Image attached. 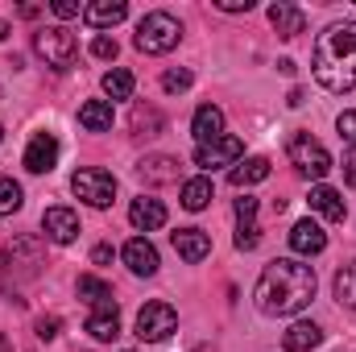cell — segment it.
Masks as SVG:
<instances>
[{
  "mask_svg": "<svg viewBox=\"0 0 356 352\" xmlns=\"http://www.w3.org/2000/svg\"><path fill=\"white\" fill-rule=\"evenodd\" d=\"M266 178H269V158H249V162H236V166H232L228 182H232V186H257V182H266Z\"/></svg>",
  "mask_w": 356,
  "mask_h": 352,
  "instance_id": "obj_23",
  "label": "cell"
},
{
  "mask_svg": "<svg viewBox=\"0 0 356 352\" xmlns=\"http://www.w3.org/2000/svg\"><path fill=\"white\" fill-rule=\"evenodd\" d=\"M311 207L323 216V220H332V224H344V216H348V203H344V195L336 191V186H311Z\"/></svg>",
  "mask_w": 356,
  "mask_h": 352,
  "instance_id": "obj_15",
  "label": "cell"
},
{
  "mask_svg": "<svg viewBox=\"0 0 356 352\" xmlns=\"http://www.w3.org/2000/svg\"><path fill=\"white\" fill-rule=\"evenodd\" d=\"M79 125H83L88 133H108V129H112V104H108V99H88V104L79 108Z\"/></svg>",
  "mask_w": 356,
  "mask_h": 352,
  "instance_id": "obj_22",
  "label": "cell"
},
{
  "mask_svg": "<svg viewBox=\"0 0 356 352\" xmlns=\"http://www.w3.org/2000/svg\"><path fill=\"white\" fill-rule=\"evenodd\" d=\"M133 71H124V67H112L108 75H104V91H108V99H129L133 95Z\"/></svg>",
  "mask_w": 356,
  "mask_h": 352,
  "instance_id": "obj_27",
  "label": "cell"
},
{
  "mask_svg": "<svg viewBox=\"0 0 356 352\" xmlns=\"http://www.w3.org/2000/svg\"><path fill=\"white\" fill-rule=\"evenodd\" d=\"M216 8H224V13H249L253 0H216Z\"/></svg>",
  "mask_w": 356,
  "mask_h": 352,
  "instance_id": "obj_38",
  "label": "cell"
},
{
  "mask_svg": "<svg viewBox=\"0 0 356 352\" xmlns=\"http://www.w3.org/2000/svg\"><path fill=\"white\" fill-rule=\"evenodd\" d=\"M241 154H245V141L224 133V137H216V141H207V145H199V150H195V166H203V170L236 166V162H241Z\"/></svg>",
  "mask_w": 356,
  "mask_h": 352,
  "instance_id": "obj_8",
  "label": "cell"
},
{
  "mask_svg": "<svg viewBox=\"0 0 356 352\" xmlns=\"http://www.w3.org/2000/svg\"><path fill=\"white\" fill-rule=\"evenodd\" d=\"M0 352H8V340H4V336H0Z\"/></svg>",
  "mask_w": 356,
  "mask_h": 352,
  "instance_id": "obj_43",
  "label": "cell"
},
{
  "mask_svg": "<svg viewBox=\"0 0 356 352\" xmlns=\"http://www.w3.org/2000/svg\"><path fill=\"white\" fill-rule=\"evenodd\" d=\"M38 336H42V340H54V336H58V315H42V319H38Z\"/></svg>",
  "mask_w": 356,
  "mask_h": 352,
  "instance_id": "obj_37",
  "label": "cell"
},
{
  "mask_svg": "<svg viewBox=\"0 0 356 352\" xmlns=\"http://www.w3.org/2000/svg\"><path fill=\"white\" fill-rule=\"evenodd\" d=\"M0 141H4V125H0Z\"/></svg>",
  "mask_w": 356,
  "mask_h": 352,
  "instance_id": "obj_44",
  "label": "cell"
},
{
  "mask_svg": "<svg viewBox=\"0 0 356 352\" xmlns=\"http://www.w3.org/2000/svg\"><path fill=\"white\" fill-rule=\"evenodd\" d=\"M75 290H79V298H88L91 307H112V286H108L104 278H91V273H83V278L75 282Z\"/></svg>",
  "mask_w": 356,
  "mask_h": 352,
  "instance_id": "obj_25",
  "label": "cell"
},
{
  "mask_svg": "<svg viewBox=\"0 0 356 352\" xmlns=\"http://www.w3.org/2000/svg\"><path fill=\"white\" fill-rule=\"evenodd\" d=\"M42 228H46V237H50L54 245H71V241L79 237V216H75L71 207H46Z\"/></svg>",
  "mask_w": 356,
  "mask_h": 352,
  "instance_id": "obj_10",
  "label": "cell"
},
{
  "mask_svg": "<svg viewBox=\"0 0 356 352\" xmlns=\"http://www.w3.org/2000/svg\"><path fill=\"white\" fill-rule=\"evenodd\" d=\"M170 241H175V253L182 257V262H191V265H199L207 253H211V237H207L203 228H178Z\"/></svg>",
  "mask_w": 356,
  "mask_h": 352,
  "instance_id": "obj_12",
  "label": "cell"
},
{
  "mask_svg": "<svg viewBox=\"0 0 356 352\" xmlns=\"http://www.w3.org/2000/svg\"><path fill=\"white\" fill-rule=\"evenodd\" d=\"M319 340H323V332H319L315 323H294V328L282 336V349L286 352H311Z\"/></svg>",
  "mask_w": 356,
  "mask_h": 352,
  "instance_id": "obj_24",
  "label": "cell"
},
{
  "mask_svg": "<svg viewBox=\"0 0 356 352\" xmlns=\"http://www.w3.org/2000/svg\"><path fill=\"white\" fill-rule=\"evenodd\" d=\"M207 203H211V178H191L182 186V207L186 211H203Z\"/></svg>",
  "mask_w": 356,
  "mask_h": 352,
  "instance_id": "obj_26",
  "label": "cell"
},
{
  "mask_svg": "<svg viewBox=\"0 0 356 352\" xmlns=\"http://www.w3.org/2000/svg\"><path fill=\"white\" fill-rule=\"evenodd\" d=\"M290 249L302 253V257H315V253L327 249V232H323L315 220H298V224L290 228Z\"/></svg>",
  "mask_w": 356,
  "mask_h": 352,
  "instance_id": "obj_11",
  "label": "cell"
},
{
  "mask_svg": "<svg viewBox=\"0 0 356 352\" xmlns=\"http://www.w3.org/2000/svg\"><path fill=\"white\" fill-rule=\"evenodd\" d=\"M91 262L108 265V262H112V245H95V249H91Z\"/></svg>",
  "mask_w": 356,
  "mask_h": 352,
  "instance_id": "obj_40",
  "label": "cell"
},
{
  "mask_svg": "<svg viewBox=\"0 0 356 352\" xmlns=\"http://www.w3.org/2000/svg\"><path fill=\"white\" fill-rule=\"evenodd\" d=\"M33 50L46 58V67H54V71H67V67H75V58H79V42H75V33L71 29H63V25H46L38 38H33Z\"/></svg>",
  "mask_w": 356,
  "mask_h": 352,
  "instance_id": "obj_4",
  "label": "cell"
},
{
  "mask_svg": "<svg viewBox=\"0 0 356 352\" xmlns=\"http://www.w3.org/2000/svg\"><path fill=\"white\" fill-rule=\"evenodd\" d=\"M257 245H261V228H257V224H241V228H236V249L249 253V249H257Z\"/></svg>",
  "mask_w": 356,
  "mask_h": 352,
  "instance_id": "obj_31",
  "label": "cell"
},
{
  "mask_svg": "<svg viewBox=\"0 0 356 352\" xmlns=\"http://www.w3.org/2000/svg\"><path fill=\"white\" fill-rule=\"evenodd\" d=\"M129 129H133L137 137H158V133L166 129V116H162L154 104H137L133 116H129Z\"/></svg>",
  "mask_w": 356,
  "mask_h": 352,
  "instance_id": "obj_21",
  "label": "cell"
},
{
  "mask_svg": "<svg viewBox=\"0 0 356 352\" xmlns=\"http://www.w3.org/2000/svg\"><path fill=\"white\" fill-rule=\"evenodd\" d=\"M162 88L170 91V95L186 91V88H191V71H166V75H162Z\"/></svg>",
  "mask_w": 356,
  "mask_h": 352,
  "instance_id": "obj_33",
  "label": "cell"
},
{
  "mask_svg": "<svg viewBox=\"0 0 356 352\" xmlns=\"http://www.w3.org/2000/svg\"><path fill=\"white\" fill-rule=\"evenodd\" d=\"M344 182H348V186H356V150H348V154H344Z\"/></svg>",
  "mask_w": 356,
  "mask_h": 352,
  "instance_id": "obj_39",
  "label": "cell"
},
{
  "mask_svg": "<svg viewBox=\"0 0 356 352\" xmlns=\"http://www.w3.org/2000/svg\"><path fill=\"white\" fill-rule=\"evenodd\" d=\"M17 257H29V262L38 265L42 262V241H33V237H17L13 245H4V262L13 265Z\"/></svg>",
  "mask_w": 356,
  "mask_h": 352,
  "instance_id": "obj_29",
  "label": "cell"
},
{
  "mask_svg": "<svg viewBox=\"0 0 356 352\" xmlns=\"http://www.w3.org/2000/svg\"><path fill=\"white\" fill-rule=\"evenodd\" d=\"M129 220H133V228H141V232H154V228H162V224H166V203H162V199H149V195H141V199H133V207H129Z\"/></svg>",
  "mask_w": 356,
  "mask_h": 352,
  "instance_id": "obj_16",
  "label": "cell"
},
{
  "mask_svg": "<svg viewBox=\"0 0 356 352\" xmlns=\"http://www.w3.org/2000/svg\"><path fill=\"white\" fill-rule=\"evenodd\" d=\"M124 265L137 273V278H154L158 273V249L145 241V237H133L124 245Z\"/></svg>",
  "mask_w": 356,
  "mask_h": 352,
  "instance_id": "obj_14",
  "label": "cell"
},
{
  "mask_svg": "<svg viewBox=\"0 0 356 352\" xmlns=\"http://www.w3.org/2000/svg\"><path fill=\"white\" fill-rule=\"evenodd\" d=\"M191 133H195V141H199V145H207V141L224 137V112H220L216 104H203V108H195Z\"/></svg>",
  "mask_w": 356,
  "mask_h": 352,
  "instance_id": "obj_19",
  "label": "cell"
},
{
  "mask_svg": "<svg viewBox=\"0 0 356 352\" xmlns=\"http://www.w3.org/2000/svg\"><path fill=\"white\" fill-rule=\"evenodd\" d=\"M336 298H340V307L356 311V262H348L336 273Z\"/></svg>",
  "mask_w": 356,
  "mask_h": 352,
  "instance_id": "obj_28",
  "label": "cell"
},
{
  "mask_svg": "<svg viewBox=\"0 0 356 352\" xmlns=\"http://www.w3.org/2000/svg\"><path fill=\"white\" fill-rule=\"evenodd\" d=\"M253 216H257V199H253V195L236 199V220H241V224H253Z\"/></svg>",
  "mask_w": 356,
  "mask_h": 352,
  "instance_id": "obj_35",
  "label": "cell"
},
{
  "mask_svg": "<svg viewBox=\"0 0 356 352\" xmlns=\"http://www.w3.org/2000/svg\"><path fill=\"white\" fill-rule=\"evenodd\" d=\"M253 298H257V307L266 315H298L315 298V269L294 262V257H277L257 278Z\"/></svg>",
  "mask_w": 356,
  "mask_h": 352,
  "instance_id": "obj_1",
  "label": "cell"
},
{
  "mask_svg": "<svg viewBox=\"0 0 356 352\" xmlns=\"http://www.w3.org/2000/svg\"><path fill=\"white\" fill-rule=\"evenodd\" d=\"M311 71L319 88L336 91V95L356 88V21H336L315 38Z\"/></svg>",
  "mask_w": 356,
  "mask_h": 352,
  "instance_id": "obj_2",
  "label": "cell"
},
{
  "mask_svg": "<svg viewBox=\"0 0 356 352\" xmlns=\"http://www.w3.org/2000/svg\"><path fill=\"white\" fill-rule=\"evenodd\" d=\"M336 129H340V137H344V141L356 150V108H353V112H344V116L336 120Z\"/></svg>",
  "mask_w": 356,
  "mask_h": 352,
  "instance_id": "obj_34",
  "label": "cell"
},
{
  "mask_svg": "<svg viewBox=\"0 0 356 352\" xmlns=\"http://www.w3.org/2000/svg\"><path fill=\"white\" fill-rule=\"evenodd\" d=\"M269 25L277 29V38H298L307 29V17H302V8L277 0V4H269Z\"/></svg>",
  "mask_w": 356,
  "mask_h": 352,
  "instance_id": "obj_18",
  "label": "cell"
},
{
  "mask_svg": "<svg viewBox=\"0 0 356 352\" xmlns=\"http://www.w3.org/2000/svg\"><path fill=\"white\" fill-rule=\"evenodd\" d=\"M182 38V25H178L170 13H145L141 25H137V50L141 54H170Z\"/></svg>",
  "mask_w": 356,
  "mask_h": 352,
  "instance_id": "obj_3",
  "label": "cell"
},
{
  "mask_svg": "<svg viewBox=\"0 0 356 352\" xmlns=\"http://www.w3.org/2000/svg\"><path fill=\"white\" fill-rule=\"evenodd\" d=\"M137 175H141V182H149V186H166V182L178 178V158H170V154H149V158L137 162Z\"/></svg>",
  "mask_w": 356,
  "mask_h": 352,
  "instance_id": "obj_13",
  "label": "cell"
},
{
  "mask_svg": "<svg viewBox=\"0 0 356 352\" xmlns=\"http://www.w3.org/2000/svg\"><path fill=\"white\" fill-rule=\"evenodd\" d=\"M175 328H178V311L170 303H145V307L137 311V336L149 340V344L166 340Z\"/></svg>",
  "mask_w": 356,
  "mask_h": 352,
  "instance_id": "obj_7",
  "label": "cell"
},
{
  "mask_svg": "<svg viewBox=\"0 0 356 352\" xmlns=\"http://www.w3.org/2000/svg\"><path fill=\"white\" fill-rule=\"evenodd\" d=\"M50 13H54V17H63V21H71V17H79V4H75V0H54V4H50Z\"/></svg>",
  "mask_w": 356,
  "mask_h": 352,
  "instance_id": "obj_36",
  "label": "cell"
},
{
  "mask_svg": "<svg viewBox=\"0 0 356 352\" xmlns=\"http://www.w3.org/2000/svg\"><path fill=\"white\" fill-rule=\"evenodd\" d=\"M38 13H42V8H38V4H21V8H17V17H25V21H33V17H38Z\"/></svg>",
  "mask_w": 356,
  "mask_h": 352,
  "instance_id": "obj_41",
  "label": "cell"
},
{
  "mask_svg": "<svg viewBox=\"0 0 356 352\" xmlns=\"http://www.w3.org/2000/svg\"><path fill=\"white\" fill-rule=\"evenodd\" d=\"M286 104H290V108H298V104H302V88L290 91V95H286Z\"/></svg>",
  "mask_w": 356,
  "mask_h": 352,
  "instance_id": "obj_42",
  "label": "cell"
},
{
  "mask_svg": "<svg viewBox=\"0 0 356 352\" xmlns=\"http://www.w3.org/2000/svg\"><path fill=\"white\" fill-rule=\"evenodd\" d=\"M88 336L91 340H116L120 336V315L116 307H95L88 315Z\"/></svg>",
  "mask_w": 356,
  "mask_h": 352,
  "instance_id": "obj_20",
  "label": "cell"
},
{
  "mask_svg": "<svg viewBox=\"0 0 356 352\" xmlns=\"http://www.w3.org/2000/svg\"><path fill=\"white\" fill-rule=\"evenodd\" d=\"M286 154H290L294 170H298L302 178H323L327 170H332V154H327L311 133H294L290 145H286Z\"/></svg>",
  "mask_w": 356,
  "mask_h": 352,
  "instance_id": "obj_5",
  "label": "cell"
},
{
  "mask_svg": "<svg viewBox=\"0 0 356 352\" xmlns=\"http://www.w3.org/2000/svg\"><path fill=\"white\" fill-rule=\"evenodd\" d=\"M71 191H75L88 207H112V199H116V178L108 175V170H99V166H88V170H79V175L71 178Z\"/></svg>",
  "mask_w": 356,
  "mask_h": 352,
  "instance_id": "obj_6",
  "label": "cell"
},
{
  "mask_svg": "<svg viewBox=\"0 0 356 352\" xmlns=\"http://www.w3.org/2000/svg\"><path fill=\"white\" fill-rule=\"evenodd\" d=\"M91 58H99V63H112V58H116V38L99 33V38L91 42Z\"/></svg>",
  "mask_w": 356,
  "mask_h": 352,
  "instance_id": "obj_32",
  "label": "cell"
},
{
  "mask_svg": "<svg viewBox=\"0 0 356 352\" xmlns=\"http://www.w3.org/2000/svg\"><path fill=\"white\" fill-rule=\"evenodd\" d=\"M129 17V4L124 0H95L83 8V21H88L91 29H112V25H120Z\"/></svg>",
  "mask_w": 356,
  "mask_h": 352,
  "instance_id": "obj_17",
  "label": "cell"
},
{
  "mask_svg": "<svg viewBox=\"0 0 356 352\" xmlns=\"http://www.w3.org/2000/svg\"><path fill=\"white\" fill-rule=\"evenodd\" d=\"M21 203H25V191H21V182H13V178H0V216H13V211H21Z\"/></svg>",
  "mask_w": 356,
  "mask_h": 352,
  "instance_id": "obj_30",
  "label": "cell"
},
{
  "mask_svg": "<svg viewBox=\"0 0 356 352\" xmlns=\"http://www.w3.org/2000/svg\"><path fill=\"white\" fill-rule=\"evenodd\" d=\"M54 162H58V137L54 133H38L29 141V150H25V170L29 175H50Z\"/></svg>",
  "mask_w": 356,
  "mask_h": 352,
  "instance_id": "obj_9",
  "label": "cell"
}]
</instances>
